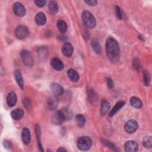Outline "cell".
Returning a JSON list of instances; mask_svg holds the SVG:
<instances>
[{
    "mask_svg": "<svg viewBox=\"0 0 152 152\" xmlns=\"http://www.w3.org/2000/svg\"><path fill=\"white\" fill-rule=\"evenodd\" d=\"M84 2L86 4H87L91 6H94L96 5L97 1H94V0H88V1H84Z\"/></svg>",
    "mask_w": 152,
    "mask_h": 152,
    "instance_id": "8d00e7d4",
    "label": "cell"
},
{
    "mask_svg": "<svg viewBox=\"0 0 152 152\" xmlns=\"http://www.w3.org/2000/svg\"><path fill=\"white\" fill-rule=\"evenodd\" d=\"M11 116L14 120H20L24 116V111L20 109H15L11 111Z\"/></svg>",
    "mask_w": 152,
    "mask_h": 152,
    "instance_id": "d6986e66",
    "label": "cell"
},
{
    "mask_svg": "<svg viewBox=\"0 0 152 152\" xmlns=\"http://www.w3.org/2000/svg\"><path fill=\"white\" fill-rule=\"evenodd\" d=\"M110 107V105L109 102L106 100H103L101 103V109H100L101 114L102 115H105L109 111Z\"/></svg>",
    "mask_w": 152,
    "mask_h": 152,
    "instance_id": "44dd1931",
    "label": "cell"
},
{
    "mask_svg": "<svg viewBox=\"0 0 152 152\" xmlns=\"http://www.w3.org/2000/svg\"><path fill=\"white\" fill-rule=\"evenodd\" d=\"M3 145L7 149H11L12 148V144L8 140H4L3 142Z\"/></svg>",
    "mask_w": 152,
    "mask_h": 152,
    "instance_id": "e575fe53",
    "label": "cell"
},
{
    "mask_svg": "<svg viewBox=\"0 0 152 152\" xmlns=\"http://www.w3.org/2000/svg\"><path fill=\"white\" fill-rule=\"evenodd\" d=\"M23 104L24 107L27 109H28L31 106V102L30 100V99H25L24 100H23Z\"/></svg>",
    "mask_w": 152,
    "mask_h": 152,
    "instance_id": "d590c367",
    "label": "cell"
},
{
    "mask_svg": "<svg viewBox=\"0 0 152 152\" xmlns=\"http://www.w3.org/2000/svg\"><path fill=\"white\" fill-rule=\"evenodd\" d=\"M130 104L132 106H133L135 108L139 109L141 108L142 106V102L140 99H138L137 97H132L130 99Z\"/></svg>",
    "mask_w": 152,
    "mask_h": 152,
    "instance_id": "7402d4cb",
    "label": "cell"
},
{
    "mask_svg": "<svg viewBox=\"0 0 152 152\" xmlns=\"http://www.w3.org/2000/svg\"><path fill=\"white\" fill-rule=\"evenodd\" d=\"M138 127V123L135 120H129L125 124V129L128 133L129 134L135 132L137 130Z\"/></svg>",
    "mask_w": 152,
    "mask_h": 152,
    "instance_id": "52a82bcc",
    "label": "cell"
},
{
    "mask_svg": "<svg viewBox=\"0 0 152 152\" xmlns=\"http://www.w3.org/2000/svg\"><path fill=\"white\" fill-rule=\"evenodd\" d=\"M51 89L53 93L56 96L62 95L64 92L63 87L60 84L56 83H53L52 84Z\"/></svg>",
    "mask_w": 152,
    "mask_h": 152,
    "instance_id": "9a60e30c",
    "label": "cell"
},
{
    "mask_svg": "<svg viewBox=\"0 0 152 152\" xmlns=\"http://www.w3.org/2000/svg\"><path fill=\"white\" fill-rule=\"evenodd\" d=\"M65 117V120H69L72 117V112L68 108H64L61 110Z\"/></svg>",
    "mask_w": 152,
    "mask_h": 152,
    "instance_id": "f1b7e54d",
    "label": "cell"
},
{
    "mask_svg": "<svg viewBox=\"0 0 152 152\" xmlns=\"http://www.w3.org/2000/svg\"><path fill=\"white\" fill-rule=\"evenodd\" d=\"M7 103L10 107H13L17 103V96L14 92H10L7 97Z\"/></svg>",
    "mask_w": 152,
    "mask_h": 152,
    "instance_id": "5bb4252c",
    "label": "cell"
},
{
    "mask_svg": "<svg viewBox=\"0 0 152 152\" xmlns=\"http://www.w3.org/2000/svg\"><path fill=\"white\" fill-rule=\"evenodd\" d=\"M57 151H66V150L63 147H60L57 150Z\"/></svg>",
    "mask_w": 152,
    "mask_h": 152,
    "instance_id": "f35d334b",
    "label": "cell"
},
{
    "mask_svg": "<svg viewBox=\"0 0 152 152\" xmlns=\"http://www.w3.org/2000/svg\"><path fill=\"white\" fill-rule=\"evenodd\" d=\"M77 145L80 150L86 151L91 148L92 145V141L90 137L83 136L78 139Z\"/></svg>",
    "mask_w": 152,
    "mask_h": 152,
    "instance_id": "3957f363",
    "label": "cell"
},
{
    "mask_svg": "<svg viewBox=\"0 0 152 152\" xmlns=\"http://www.w3.org/2000/svg\"><path fill=\"white\" fill-rule=\"evenodd\" d=\"M102 143H103L104 145L108 147L109 148H111L112 150H114V151H118V150L116 148V147L112 142H111L110 141H109L108 140H104V139H102Z\"/></svg>",
    "mask_w": 152,
    "mask_h": 152,
    "instance_id": "4dcf8cb0",
    "label": "cell"
},
{
    "mask_svg": "<svg viewBox=\"0 0 152 152\" xmlns=\"http://www.w3.org/2000/svg\"><path fill=\"white\" fill-rule=\"evenodd\" d=\"M14 77L18 86L23 90L24 88V81L22 74L19 69H15L14 71Z\"/></svg>",
    "mask_w": 152,
    "mask_h": 152,
    "instance_id": "2e32d148",
    "label": "cell"
},
{
    "mask_svg": "<svg viewBox=\"0 0 152 152\" xmlns=\"http://www.w3.org/2000/svg\"><path fill=\"white\" fill-rule=\"evenodd\" d=\"M82 19L84 24L90 28L96 27V21L93 15L88 11H84L82 12Z\"/></svg>",
    "mask_w": 152,
    "mask_h": 152,
    "instance_id": "7a4b0ae2",
    "label": "cell"
},
{
    "mask_svg": "<svg viewBox=\"0 0 152 152\" xmlns=\"http://www.w3.org/2000/svg\"><path fill=\"white\" fill-rule=\"evenodd\" d=\"M28 34V30L27 27L25 26H19L15 30V34L16 37L19 39H23L26 38Z\"/></svg>",
    "mask_w": 152,
    "mask_h": 152,
    "instance_id": "5b68a950",
    "label": "cell"
},
{
    "mask_svg": "<svg viewBox=\"0 0 152 152\" xmlns=\"http://www.w3.org/2000/svg\"><path fill=\"white\" fill-rule=\"evenodd\" d=\"M77 124L78 126L80 128H82L86 124V118L84 115L82 114H77L75 116Z\"/></svg>",
    "mask_w": 152,
    "mask_h": 152,
    "instance_id": "484cf974",
    "label": "cell"
},
{
    "mask_svg": "<svg viewBox=\"0 0 152 152\" xmlns=\"http://www.w3.org/2000/svg\"><path fill=\"white\" fill-rule=\"evenodd\" d=\"M59 104V99L56 96H51L47 102V106L49 110L55 109Z\"/></svg>",
    "mask_w": 152,
    "mask_h": 152,
    "instance_id": "8fae6325",
    "label": "cell"
},
{
    "mask_svg": "<svg viewBox=\"0 0 152 152\" xmlns=\"http://www.w3.org/2000/svg\"><path fill=\"white\" fill-rule=\"evenodd\" d=\"M12 10L17 16L23 17L26 14V10L24 5L20 2H15L12 5Z\"/></svg>",
    "mask_w": 152,
    "mask_h": 152,
    "instance_id": "8992f818",
    "label": "cell"
},
{
    "mask_svg": "<svg viewBox=\"0 0 152 152\" xmlns=\"http://www.w3.org/2000/svg\"><path fill=\"white\" fill-rule=\"evenodd\" d=\"M35 132H36V137H37V142L39 144V149L41 151H43V149L42 147V145L40 143V135H41V131H40V126L38 124H36L35 125Z\"/></svg>",
    "mask_w": 152,
    "mask_h": 152,
    "instance_id": "d4e9b609",
    "label": "cell"
},
{
    "mask_svg": "<svg viewBox=\"0 0 152 152\" xmlns=\"http://www.w3.org/2000/svg\"><path fill=\"white\" fill-rule=\"evenodd\" d=\"M132 65H133V67L137 69V70H138L140 68V66H141V63H140V61L138 59H135L134 61H133V62H132Z\"/></svg>",
    "mask_w": 152,
    "mask_h": 152,
    "instance_id": "1f68e13d",
    "label": "cell"
},
{
    "mask_svg": "<svg viewBox=\"0 0 152 152\" xmlns=\"http://www.w3.org/2000/svg\"><path fill=\"white\" fill-rule=\"evenodd\" d=\"M107 87L109 88H112L113 87V81L112 80V79L110 78H107Z\"/></svg>",
    "mask_w": 152,
    "mask_h": 152,
    "instance_id": "74e56055",
    "label": "cell"
},
{
    "mask_svg": "<svg viewBox=\"0 0 152 152\" xmlns=\"http://www.w3.org/2000/svg\"><path fill=\"white\" fill-rule=\"evenodd\" d=\"M50 65L55 69L57 71H61L64 68L63 62L58 58H53L51 59Z\"/></svg>",
    "mask_w": 152,
    "mask_h": 152,
    "instance_id": "4fadbf2b",
    "label": "cell"
},
{
    "mask_svg": "<svg viewBox=\"0 0 152 152\" xmlns=\"http://www.w3.org/2000/svg\"><path fill=\"white\" fill-rule=\"evenodd\" d=\"M64 121L65 119L61 110L55 113L52 118V123L55 125H61Z\"/></svg>",
    "mask_w": 152,
    "mask_h": 152,
    "instance_id": "ba28073f",
    "label": "cell"
},
{
    "mask_svg": "<svg viewBox=\"0 0 152 152\" xmlns=\"http://www.w3.org/2000/svg\"><path fill=\"white\" fill-rule=\"evenodd\" d=\"M106 52L112 62H116L120 57V49L118 42L113 37H109L106 42Z\"/></svg>",
    "mask_w": 152,
    "mask_h": 152,
    "instance_id": "6da1fadb",
    "label": "cell"
},
{
    "mask_svg": "<svg viewBox=\"0 0 152 152\" xmlns=\"http://www.w3.org/2000/svg\"><path fill=\"white\" fill-rule=\"evenodd\" d=\"M125 104V102L123 101H119L118 102L115 106L112 108V109L110 110V112H109V116H113Z\"/></svg>",
    "mask_w": 152,
    "mask_h": 152,
    "instance_id": "cb8c5ba5",
    "label": "cell"
},
{
    "mask_svg": "<svg viewBox=\"0 0 152 152\" xmlns=\"http://www.w3.org/2000/svg\"><path fill=\"white\" fill-rule=\"evenodd\" d=\"M61 50L62 53L66 57H70L73 53V47L72 45L68 42H65L63 44Z\"/></svg>",
    "mask_w": 152,
    "mask_h": 152,
    "instance_id": "30bf717a",
    "label": "cell"
},
{
    "mask_svg": "<svg viewBox=\"0 0 152 152\" xmlns=\"http://www.w3.org/2000/svg\"><path fill=\"white\" fill-rule=\"evenodd\" d=\"M115 12H116V15L117 18L119 20H121L122 18V12L121 10V8H119V7L116 5L115 6Z\"/></svg>",
    "mask_w": 152,
    "mask_h": 152,
    "instance_id": "d6a6232c",
    "label": "cell"
},
{
    "mask_svg": "<svg viewBox=\"0 0 152 152\" xmlns=\"http://www.w3.org/2000/svg\"><path fill=\"white\" fill-rule=\"evenodd\" d=\"M143 81L144 84L146 86H148L150 84V75L149 72L147 71H144L143 72Z\"/></svg>",
    "mask_w": 152,
    "mask_h": 152,
    "instance_id": "f546056e",
    "label": "cell"
},
{
    "mask_svg": "<svg viewBox=\"0 0 152 152\" xmlns=\"http://www.w3.org/2000/svg\"><path fill=\"white\" fill-rule=\"evenodd\" d=\"M21 138L24 144L28 145L30 144L31 141V134L28 128L26 127L23 128L21 132Z\"/></svg>",
    "mask_w": 152,
    "mask_h": 152,
    "instance_id": "7c38bea8",
    "label": "cell"
},
{
    "mask_svg": "<svg viewBox=\"0 0 152 152\" xmlns=\"http://www.w3.org/2000/svg\"><path fill=\"white\" fill-rule=\"evenodd\" d=\"M91 46L94 50V51L97 53H100L102 49L101 46L99 44V42L96 40H93L91 41Z\"/></svg>",
    "mask_w": 152,
    "mask_h": 152,
    "instance_id": "83f0119b",
    "label": "cell"
},
{
    "mask_svg": "<svg viewBox=\"0 0 152 152\" xmlns=\"http://www.w3.org/2000/svg\"><path fill=\"white\" fill-rule=\"evenodd\" d=\"M36 23L39 26H43L46 23V18L44 13L39 12L35 17Z\"/></svg>",
    "mask_w": 152,
    "mask_h": 152,
    "instance_id": "e0dca14e",
    "label": "cell"
},
{
    "mask_svg": "<svg viewBox=\"0 0 152 152\" xmlns=\"http://www.w3.org/2000/svg\"><path fill=\"white\" fill-rule=\"evenodd\" d=\"M20 56L23 63L28 66H31L33 65V59L30 52L27 50H23L20 52Z\"/></svg>",
    "mask_w": 152,
    "mask_h": 152,
    "instance_id": "277c9868",
    "label": "cell"
},
{
    "mask_svg": "<svg viewBox=\"0 0 152 152\" xmlns=\"http://www.w3.org/2000/svg\"><path fill=\"white\" fill-rule=\"evenodd\" d=\"M67 75L72 82H77L78 81L80 76L77 71L73 69H69L67 71Z\"/></svg>",
    "mask_w": 152,
    "mask_h": 152,
    "instance_id": "ac0fdd59",
    "label": "cell"
},
{
    "mask_svg": "<svg viewBox=\"0 0 152 152\" xmlns=\"http://www.w3.org/2000/svg\"><path fill=\"white\" fill-rule=\"evenodd\" d=\"M125 150L127 152H135L138 149V145L136 141L129 140L125 142L124 145Z\"/></svg>",
    "mask_w": 152,
    "mask_h": 152,
    "instance_id": "9c48e42d",
    "label": "cell"
},
{
    "mask_svg": "<svg viewBox=\"0 0 152 152\" xmlns=\"http://www.w3.org/2000/svg\"><path fill=\"white\" fill-rule=\"evenodd\" d=\"M48 8L50 12L52 14H56L59 10V7L58 3L55 1H51L49 2Z\"/></svg>",
    "mask_w": 152,
    "mask_h": 152,
    "instance_id": "ffe728a7",
    "label": "cell"
},
{
    "mask_svg": "<svg viewBox=\"0 0 152 152\" xmlns=\"http://www.w3.org/2000/svg\"><path fill=\"white\" fill-rule=\"evenodd\" d=\"M142 144L146 148H151L152 147V140L151 136L145 137L142 140Z\"/></svg>",
    "mask_w": 152,
    "mask_h": 152,
    "instance_id": "4316f807",
    "label": "cell"
},
{
    "mask_svg": "<svg viewBox=\"0 0 152 152\" xmlns=\"http://www.w3.org/2000/svg\"><path fill=\"white\" fill-rule=\"evenodd\" d=\"M34 3L39 7H43L46 4V1L45 0H36L34 1Z\"/></svg>",
    "mask_w": 152,
    "mask_h": 152,
    "instance_id": "836d02e7",
    "label": "cell"
},
{
    "mask_svg": "<svg viewBox=\"0 0 152 152\" xmlns=\"http://www.w3.org/2000/svg\"><path fill=\"white\" fill-rule=\"evenodd\" d=\"M56 26H57L58 30H59V31L61 33H64L67 30V28H68L67 24L64 21H63L62 20H59L57 21Z\"/></svg>",
    "mask_w": 152,
    "mask_h": 152,
    "instance_id": "603a6c76",
    "label": "cell"
}]
</instances>
